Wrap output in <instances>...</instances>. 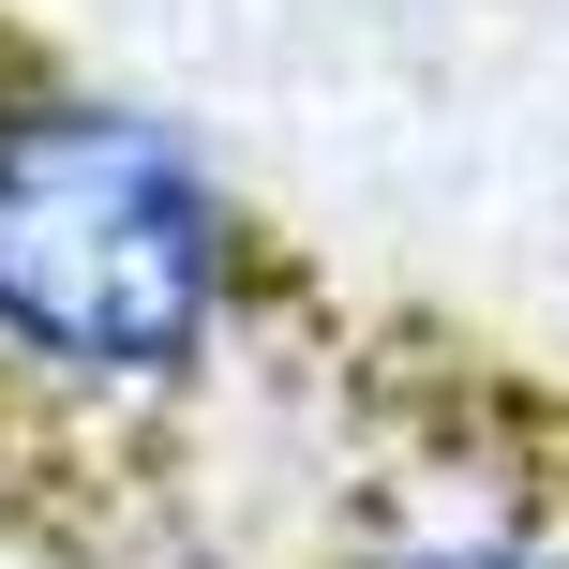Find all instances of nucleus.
<instances>
[{"label": "nucleus", "instance_id": "f257e3e1", "mask_svg": "<svg viewBox=\"0 0 569 569\" xmlns=\"http://www.w3.org/2000/svg\"><path fill=\"white\" fill-rule=\"evenodd\" d=\"M226 300V196L166 120H0V330L60 375H166Z\"/></svg>", "mask_w": 569, "mask_h": 569}, {"label": "nucleus", "instance_id": "f03ea898", "mask_svg": "<svg viewBox=\"0 0 569 569\" xmlns=\"http://www.w3.org/2000/svg\"><path fill=\"white\" fill-rule=\"evenodd\" d=\"M390 569H569L555 540H420V555H390Z\"/></svg>", "mask_w": 569, "mask_h": 569}]
</instances>
